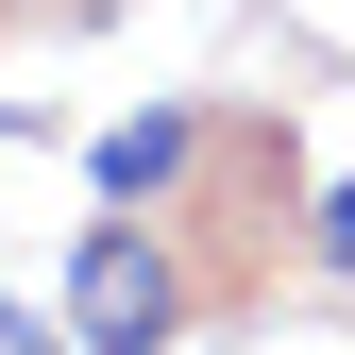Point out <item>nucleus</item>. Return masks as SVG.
I'll return each instance as SVG.
<instances>
[{"label":"nucleus","mask_w":355,"mask_h":355,"mask_svg":"<svg viewBox=\"0 0 355 355\" xmlns=\"http://www.w3.org/2000/svg\"><path fill=\"white\" fill-rule=\"evenodd\" d=\"M169 322H187V271L153 254V220H85V254H68V338H85V355H169Z\"/></svg>","instance_id":"f257e3e1"},{"label":"nucleus","mask_w":355,"mask_h":355,"mask_svg":"<svg viewBox=\"0 0 355 355\" xmlns=\"http://www.w3.org/2000/svg\"><path fill=\"white\" fill-rule=\"evenodd\" d=\"M187 153H203V119H187V102H153V119H102V136H85V187L136 220V203H169V187H187Z\"/></svg>","instance_id":"f03ea898"},{"label":"nucleus","mask_w":355,"mask_h":355,"mask_svg":"<svg viewBox=\"0 0 355 355\" xmlns=\"http://www.w3.org/2000/svg\"><path fill=\"white\" fill-rule=\"evenodd\" d=\"M304 254H322V271H355V187H338L322 220H304Z\"/></svg>","instance_id":"7ed1b4c3"}]
</instances>
